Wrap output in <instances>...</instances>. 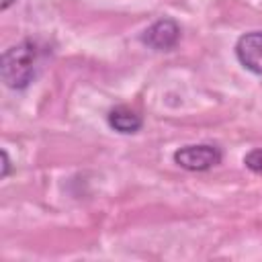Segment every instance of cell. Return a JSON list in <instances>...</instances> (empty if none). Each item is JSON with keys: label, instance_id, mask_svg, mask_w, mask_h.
<instances>
[{"label": "cell", "instance_id": "cell-5", "mask_svg": "<svg viewBox=\"0 0 262 262\" xmlns=\"http://www.w3.org/2000/svg\"><path fill=\"white\" fill-rule=\"evenodd\" d=\"M108 125L117 131V133H123V135H131V133H137L143 125V119L141 115L127 106V104H119L115 108L108 111Z\"/></svg>", "mask_w": 262, "mask_h": 262}, {"label": "cell", "instance_id": "cell-3", "mask_svg": "<svg viewBox=\"0 0 262 262\" xmlns=\"http://www.w3.org/2000/svg\"><path fill=\"white\" fill-rule=\"evenodd\" d=\"M178 39H180V25L174 18H160L151 23L141 35V41L156 51H170L172 47H176Z\"/></svg>", "mask_w": 262, "mask_h": 262}, {"label": "cell", "instance_id": "cell-2", "mask_svg": "<svg viewBox=\"0 0 262 262\" xmlns=\"http://www.w3.org/2000/svg\"><path fill=\"white\" fill-rule=\"evenodd\" d=\"M221 149L211 143H196V145H184L174 151V162L188 170V172H205L213 166L221 164Z\"/></svg>", "mask_w": 262, "mask_h": 262}, {"label": "cell", "instance_id": "cell-7", "mask_svg": "<svg viewBox=\"0 0 262 262\" xmlns=\"http://www.w3.org/2000/svg\"><path fill=\"white\" fill-rule=\"evenodd\" d=\"M8 172H10V160H8L6 149H2V178H6Z\"/></svg>", "mask_w": 262, "mask_h": 262}, {"label": "cell", "instance_id": "cell-6", "mask_svg": "<svg viewBox=\"0 0 262 262\" xmlns=\"http://www.w3.org/2000/svg\"><path fill=\"white\" fill-rule=\"evenodd\" d=\"M244 164L248 170L256 172V174H262V147L258 149H252L250 154L244 156Z\"/></svg>", "mask_w": 262, "mask_h": 262}, {"label": "cell", "instance_id": "cell-8", "mask_svg": "<svg viewBox=\"0 0 262 262\" xmlns=\"http://www.w3.org/2000/svg\"><path fill=\"white\" fill-rule=\"evenodd\" d=\"M14 2H16V0H2V2H0V8L6 10V8H8L10 4H14Z\"/></svg>", "mask_w": 262, "mask_h": 262}, {"label": "cell", "instance_id": "cell-4", "mask_svg": "<svg viewBox=\"0 0 262 262\" xmlns=\"http://www.w3.org/2000/svg\"><path fill=\"white\" fill-rule=\"evenodd\" d=\"M235 57L248 72L262 76V31L244 33L235 43Z\"/></svg>", "mask_w": 262, "mask_h": 262}, {"label": "cell", "instance_id": "cell-1", "mask_svg": "<svg viewBox=\"0 0 262 262\" xmlns=\"http://www.w3.org/2000/svg\"><path fill=\"white\" fill-rule=\"evenodd\" d=\"M37 59H39V49L29 39L8 47L2 53V59H0L2 82L12 90L27 88L35 78Z\"/></svg>", "mask_w": 262, "mask_h": 262}]
</instances>
